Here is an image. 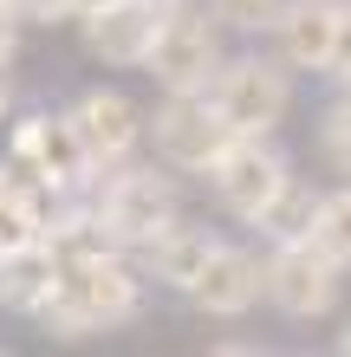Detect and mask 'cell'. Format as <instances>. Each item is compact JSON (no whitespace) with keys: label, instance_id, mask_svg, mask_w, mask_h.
Segmentation results:
<instances>
[{"label":"cell","instance_id":"277c9868","mask_svg":"<svg viewBox=\"0 0 351 357\" xmlns=\"http://www.w3.org/2000/svg\"><path fill=\"white\" fill-rule=\"evenodd\" d=\"M0 156H7V169L20 182H33L46 202L78 195V188L91 182V156H85V143H78L66 111H27L7 130V150H0Z\"/></svg>","mask_w":351,"mask_h":357},{"label":"cell","instance_id":"2e32d148","mask_svg":"<svg viewBox=\"0 0 351 357\" xmlns=\"http://www.w3.org/2000/svg\"><path fill=\"white\" fill-rule=\"evenodd\" d=\"M46 215H52V202L39 195L33 182H20L7 169V156H0V254L39 241V234H46Z\"/></svg>","mask_w":351,"mask_h":357},{"label":"cell","instance_id":"603a6c76","mask_svg":"<svg viewBox=\"0 0 351 357\" xmlns=\"http://www.w3.org/2000/svg\"><path fill=\"white\" fill-rule=\"evenodd\" d=\"M13 104H20V85H13V59H0V123L13 117Z\"/></svg>","mask_w":351,"mask_h":357},{"label":"cell","instance_id":"7402d4cb","mask_svg":"<svg viewBox=\"0 0 351 357\" xmlns=\"http://www.w3.org/2000/svg\"><path fill=\"white\" fill-rule=\"evenodd\" d=\"M20 33H27V26H20L13 0H0V59H13V52H20Z\"/></svg>","mask_w":351,"mask_h":357},{"label":"cell","instance_id":"ba28073f","mask_svg":"<svg viewBox=\"0 0 351 357\" xmlns=\"http://www.w3.org/2000/svg\"><path fill=\"white\" fill-rule=\"evenodd\" d=\"M293 176V162H286L280 150H274V137H228V150H221L215 162H209V195H215V208L228 221H254L267 202H274V188Z\"/></svg>","mask_w":351,"mask_h":357},{"label":"cell","instance_id":"9c48e42d","mask_svg":"<svg viewBox=\"0 0 351 357\" xmlns=\"http://www.w3.org/2000/svg\"><path fill=\"white\" fill-rule=\"evenodd\" d=\"M66 117H72V130H78V143H85V156H91V176L117 169V162H130L143 150V104L111 91V85H91Z\"/></svg>","mask_w":351,"mask_h":357},{"label":"cell","instance_id":"5bb4252c","mask_svg":"<svg viewBox=\"0 0 351 357\" xmlns=\"http://www.w3.org/2000/svg\"><path fill=\"white\" fill-rule=\"evenodd\" d=\"M52 273H59V260H52L46 234L27 241V247H13V254H0V312H20V319H33L39 299L52 292Z\"/></svg>","mask_w":351,"mask_h":357},{"label":"cell","instance_id":"d4e9b609","mask_svg":"<svg viewBox=\"0 0 351 357\" xmlns=\"http://www.w3.org/2000/svg\"><path fill=\"white\" fill-rule=\"evenodd\" d=\"M72 7H78V13H98V7H111V0H72Z\"/></svg>","mask_w":351,"mask_h":357},{"label":"cell","instance_id":"6da1fadb","mask_svg":"<svg viewBox=\"0 0 351 357\" xmlns=\"http://www.w3.org/2000/svg\"><path fill=\"white\" fill-rule=\"evenodd\" d=\"M52 292L39 299V331L46 338H98V331L143 319V266L124 247H85V254H52Z\"/></svg>","mask_w":351,"mask_h":357},{"label":"cell","instance_id":"484cf974","mask_svg":"<svg viewBox=\"0 0 351 357\" xmlns=\"http://www.w3.org/2000/svg\"><path fill=\"white\" fill-rule=\"evenodd\" d=\"M150 7H163V13H170V7H189V0H150Z\"/></svg>","mask_w":351,"mask_h":357},{"label":"cell","instance_id":"e0dca14e","mask_svg":"<svg viewBox=\"0 0 351 357\" xmlns=\"http://www.w3.org/2000/svg\"><path fill=\"white\" fill-rule=\"evenodd\" d=\"M313 247H325L345 273H351V182L325 188L319 195V215H313Z\"/></svg>","mask_w":351,"mask_h":357},{"label":"cell","instance_id":"d6986e66","mask_svg":"<svg viewBox=\"0 0 351 357\" xmlns=\"http://www.w3.org/2000/svg\"><path fill=\"white\" fill-rule=\"evenodd\" d=\"M319 162L338 182H351V91L338 104H325V117H319Z\"/></svg>","mask_w":351,"mask_h":357},{"label":"cell","instance_id":"30bf717a","mask_svg":"<svg viewBox=\"0 0 351 357\" xmlns=\"http://www.w3.org/2000/svg\"><path fill=\"white\" fill-rule=\"evenodd\" d=\"M156 26H163V7L150 0H111L98 13H78V39L98 66H117V72H143V59L156 46Z\"/></svg>","mask_w":351,"mask_h":357},{"label":"cell","instance_id":"5b68a950","mask_svg":"<svg viewBox=\"0 0 351 357\" xmlns=\"http://www.w3.org/2000/svg\"><path fill=\"white\" fill-rule=\"evenodd\" d=\"M228 123H221L209 91H163L150 111H143V143L156 150L163 169L176 176H209V162L228 150Z\"/></svg>","mask_w":351,"mask_h":357},{"label":"cell","instance_id":"8fae6325","mask_svg":"<svg viewBox=\"0 0 351 357\" xmlns=\"http://www.w3.org/2000/svg\"><path fill=\"white\" fill-rule=\"evenodd\" d=\"M260 292H267L260 254H254V247H241V241H215L209 266L195 273V286L182 292V299H189L202 319H247V312L260 305Z\"/></svg>","mask_w":351,"mask_h":357},{"label":"cell","instance_id":"ffe728a7","mask_svg":"<svg viewBox=\"0 0 351 357\" xmlns=\"http://www.w3.org/2000/svg\"><path fill=\"white\" fill-rule=\"evenodd\" d=\"M20 26H66V20H78L72 0H13Z\"/></svg>","mask_w":351,"mask_h":357},{"label":"cell","instance_id":"7a4b0ae2","mask_svg":"<svg viewBox=\"0 0 351 357\" xmlns=\"http://www.w3.org/2000/svg\"><path fill=\"white\" fill-rule=\"evenodd\" d=\"M91 221L98 234H105L111 247H124V254H143L156 234H170V227L182 221V195H176V169H163V162H117V169H98L91 188Z\"/></svg>","mask_w":351,"mask_h":357},{"label":"cell","instance_id":"4fadbf2b","mask_svg":"<svg viewBox=\"0 0 351 357\" xmlns=\"http://www.w3.org/2000/svg\"><path fill=\"white\" fill-rule=\"evenodd\" d=\"M215 241H221L215 227H202V221H176L170 234H156V241L137 254V266H143V280H156L163 292H189V286H195V273L209 266Z\"/></svg>","mask_w":351,"mask_h":357},{"label":"cell","instance_id":"52a82bcc","mask_svg":"<svg viewBox=\"0 0 351 357\" xmlns=\"http://www.w3.org/2000/svg\"><path fill=\"white\" fill-rule=\"evenodd\" d=\"M260 280H267L260 299L274 305L280 319L313 325V319H325V312L338 305V292H345V266L325 254V247H313V241H286V247H267Z\"/></svg>","mask_w":351,"mask_h":357},{"label":"cell","instance_id":"3957f363","mask_svg":"<svg viewBox=\"0 0 351 357\" xmlns=\"http://www.w3.org/2000/svg\"><path fill=\"white\" fill-rule=\"evenodd\" d=\"M209 98L234 137H274L293 111V72L280 66V52H228L209 78Z\"/></svg>","mask_w":351,"mask_h":357},{"label":"cell","instance_id":"ac0fdd59","mask_svg":"<svg viewBox=\"0 0 351 357\" xmlns=\"http://www.w3.org/2000/svg\"><path fill=\"white\" fill-rule=\"evenodd\" d=\"M202 7H209V20H215L221 33H241V39H267L286 0H202Z\"/></svg>","mask_w":351,"mask_h":357},{"label":"cell","instance_id":"44dd1931","mask_svg":"<svg viewBox=\"0 0 351 357\" xmlns=\"http://www.w3.org/2000/svg\"><path fill=\"white\" fill-rule=\"evenodd\" d=\"M325 78H338V85L351 91V0L338 7V46H332V72Z\"/></svg>","mask_w":351,"mask_h":357},{"label":"cell","instance_id":"8992f818","mask_svg":"<svg viewBox=\"0 0 351 357\" xmlns=\"http://www.w3.org/2000/svg\"><path fill=\"white\" fill-rule=\"evenodd\" d=\"M221 59H228V33L209 20L202 0H189V7L163 13L143 72L156 78V91H209V78L221 72Z\"/></svg>","mask_w":351,"mask_h":357},{"label":"cell","instance_id":"cb8c5ba5","mask_svg":"<svg viewBox=\"0 0 351 357\" xmlns=\"http://www.w3.org/2000/svg\"><path fill=\"white\" fill-rule=\"evenodd\" d=\"M332 344H338V351L351 357V319H345V331H338V338H332Z\"/></svg>","mask_w":351,"mask_h":357},{"label":"cell","instance_id":"7c38bea8","mask_svg":"<svg viewBox=\"0 0 351 357\" xmlns=\"http://www.w3.org/2000/svg\"><path fill=\"white\" fill-rule=\"evenodd\" d=\"M338 7L345 0H286L280 20H274V52H280V66L286 72H313L325 78L332 72V46H338Z\"/></svg>","mask_w":351,"mask_h":357},{"label":"cell","instance_id":"9a60e30c","mask_svg":"<svg viewBox=\"0 0 351 357\" xmlns=\"http://www.w3.org/2000/svg\"><path fill=\"white\" fill-rule=\"evenodd\" d=\"M319 195L325 188L319 182H306V176H286L280 188H274V202L260 208L254 221V234L267 241V247H286V241H313V215H319Z\"/></svg>","mask_w":351,"mask_h":357}]
</instances>
